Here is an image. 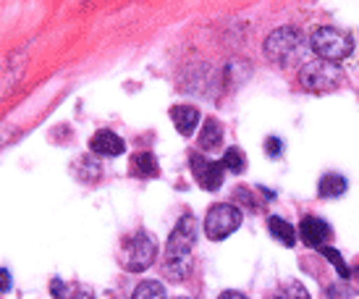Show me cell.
Here are the masks:
<instances>
[{
  "label": "cell",
  "instance_id": "obj_27",
  "mask_svg": "<svg viewBox=\"0 0 359 299\" xmlns=\"http://www.w3.org/2000/svg\"><path fill=\"white\" fill-rule=\"evenodd\" d=\"M276 299H278V297H276Z\"/></svg>",
  "mask_w": 359,
  "mask_h": 299
},
{
  "label": "cell",
  "instance_id": "obj_8",
  "mask_svg": "<svg viewBox=\"0 0 359 299\" xmlns=\"http://www.w3.org/2000/svg\"><path fill=\"white\" fill-rule=\"evenodd\" d=\"M333 237V229H330L328 223L318 215H304L299 220V239L312 249H320L325 247V241Z\"/></svg>",
  "mask_w": 359,
  "mask_h": 299
},
{
  "label": "cell",
  "instance_id": "obj_16",
  "mask_svg": "<svg viewBox=\"0 0 359 299\" xmlns=\"http://www.w3.org/2000/svg\"><path fill=\"white\" fill-rule=\"evenodd\" d=\"M131 299H168V294H165V286L160 281H142L134 289Z\"/></svg>",
  "mask_w": 359,
  "mask_h": 299
},
{
  "label": "cell",
  "instance_id": "obj_26",
  "mask_svg": "<svg viewBox=\"0 0 359 299\" xmlns=\"http://www.w3.org/2000/svg\"><path fill=\"white\" fill-rule=\"evenodd\" d=\"M179 299H189V297H179Z\"/></svg>",
  "mask_w": 359,
  "mask_h": 299
},
{
  "label": "cell",
  "instance_id": "obj_9",
  "mask_svg": "<svg viewBox=\"0 0 359 299\" xmlns=\"http://www.w3.org/2000/svg\"><path fill=\"white\" fill-rule=\"evenodd\" d=\"M90 150L92 155H97V158H118V155H123L126 145H123V140L116 131L102 129L90 140Z\"/></svg>",
  "mask_w": 359,
  "mask_h": 299
},
{
  "label": "cell",
  "instance_id": "obj_14",
  "mask_svg": "<svg viewBox=\"0 0 359 299\" xmlns=\"http://www.w3.org/2000/svg\"><path fill=\"white\" fill-rule=\"evenodd\" d=\"M349 190V184H346V179L341 176V173H325L323 179H320V184H318V192H320V197L323 199H336V197H341L344 192Z\"/></svg>",
  "mask_w": 359,
  "mask_h": 299
},
{
  "label": "cell",
  "instance_id": "obj_18",
  "mask_svg": "<svg viewBox=\"0 0 359 299\" xmlns=\"http://www.w3.org/2000/svg\"><path fill=\"white\" fill-rule=\"evenodd\" d=\"M278 299H312L309 297L307 286L302 284V281H286L283 286L278 289V294H276Z\"/></svg>",
  "mask_w": 359,
  "mask_h": 299
},
{
  "label": "cell",
  "instance_id": "obj_15",
  "mask_svg": "<svg viewBox=\"0 0 359 299\" xmlns=\"http://www.w3.org/2000/svg\"><path fill=\"white\" fill-rule=\"evenodd\" d=\"M220 163H223V168L229 171V173H233V176L247 171V155H244V150L241 147H229Z\"/></svg>",
  "mask_w": 359,
  "mask_h": 299
},
{
  "label": "cell",
  "instance_id": "obj_25",
  "mask_svg": "<svg viewBox=\"0 0 359 299\" xmlns=\"http://www.w3.org/2000/svg\"><path fill=\"white\" fill-rule=\"evenodd\" d=\"M354 276H357V281H359V263H357V268H354Z\"/></svg>",
  "mask_w": 359,
  "mask_h": 299
},
{
  "label": "cell",
  "instance_id": "obj_22",
  "mask_svg": "<svg viewBox=\"0 0 359 299\" xmlns=\"http://www.w3.org/2000/svg\"><path fill=\"white\" fill-rule=\"evenodd\" d=\"M50 291H53V297H55V299H66V294H69V286H66V281L53 279Z\"/></svg>",
  "mask_w": 359,
  "mask_h": 299
},
{
  "label": "cell",
  "instance_id": "obj_1",
  "mask_svg": "<svg viewBox=\"0 0 359 299\" xmlns=\"http://www.w3.org/2000/svg\"><path fill=\"white\" fill-rule=\"evenodd\" d=\"M197 244V220L194 215H181L176 229L170 231L168 247H165V263H163V273L170 276L173 281H184L191 270V249Z\"/></svg>",
  "mask_w": 359,
  "mask_h": 299
},
{
  "label": "cell",
  "instance_id": "obj_2",
  "mask_svg": "<svg viewBox=\"0 0 359 299\" xmlns=\"http://www.w3.org/2000/svg\"><path fill=\"white\" fill-rule=\"evenodd\" d=\"M309 48L320 60L341 63L354 53V37L351 32L339 29V27H318L309 34Z\"/></svg>",
  "mask_w": 359,
  "mask_h": 299
},
{
  "label": "cell",
  "instance_id": "obj_6",
  "mask_svg": "<svg viewBox=\"0 0 359 299\" xmlns=\"http://www.w3.org/2000/svg\"><path fill=\"white\" fill-rule=\"evenodd\" d=\"M158 258V244L147 231H140L137 237H131L123 252V268L129 273H142L147 270Z\"/></svg>",
  "mask_w": 359,
  "mask_h": 299
},
{
  "label": "cell",
  "instance_id": "obj_19",
  "mask_svg": "<svg viewBox=\"0 0 359 299\" xmlns=\"http://www.w3.org/2000/svg\"><path fill=\"white\" fill-rule=\"evenodd\" d=\"M233 197H236V202H244L250 210H262V202L255 197V192H252L250 187H236V190H233ZM236 202H233V205H236Z\"/></svg>",
  "mask_w": 359,
  "mask_h": 299
},
{
  "label": "cell",
  "instance_id": "obj_10",
  "mask_svg": "<svg viewBox=\"0 0 359 299\" xmlns=\"http://www.w3.org/2000/svg\"><path fill=\"white\" fill-rule=\"evenodd\" d=\"M170 121L179 129V134L191 137L197 131V124H200V110L194 108V105H173L170 108Z\"/></svg>",
  "mask_w": 359,
  "mask_h": 299
},
{
  "label": "cell",
  "instance_id": "obj_12",
  "mask_svg": "<svg viewBox=\"0 0 359 299\" xmlns=\"http://www.w3.org/2000/svg\"><path fill=\"white\" fill-rule=\"evenodd\" d=\"M220 142H223V126H220L218 119H205L202 124V131L200 137H197V147L205 150V152H212V150L220 147Z\"/></svg>",
  "mask_w": 359,
  "mask_h": 299
},
{
  "label": "cell",
  "instance_id": "obj_17",
  "mask_svg": "<svg viewBox=\"0 0 359 299\" xmlns=\"http://www.w3.org/2000/svg\"><path fill=\"white\" fill-rule=\"evenodd\" d=\"M320 255H323V258L328 260V263L333 265V268L339 270L341 279H344V281H346V279L351 276L349 265H346V260H344V255H341L339 249H333V247H328V244H325V247H320Z\"/></svg>",
  "mask_w": 359,
  "mask_h": 299
},
{
  "label": "cell",
  "instance_id": "obj_5",
  "mask_svg": "<svg viewBox=\"0 0 359 299\" xmlns=\"http://www.w3.org/2000/svg\"><path fill=\"white\" fill-rule=\"evenodd\" d=\"M299 48H302V34L294 27H280V29L270 32L268 40H265V55L273 63H280V66H286L299 53Z\"/></svg>",
  "mask_w": 359,
  "mask_h": 299
},
{
  "label": "cell",
  "instance_id": "obj_3",
  "mask_svg": "<svg viewBox=\"0 0 359 299\" xmlns=\"http://www.w3.org/2000/svg\"><path fill=\"white\" fill-rule=\"evenodd\" d=\"M299 81L307 92L315 95H328V92L339 90L344 84V71L339 63H330V60H309L304 63L299 71Z\"/></svg>",
  "mask_w": 359,
  "mask_h": 299
},
{
  "label": "cell",
  "instance_id": "obj_21",
  "mask_svg": "<svg viewBox=\"0 0 359 299\" xmlns=\"http://www.w3.org/2000/svg\"><path fill=\"white\" fill-rule=\"evenodd\" d=\"M66 299H95V294H92V289H87V286H74V289H69Z\"/></svg>",
  "mask_w": 359,
  "mask_h": 299
},
{
  "label": "cell",
  "instance_id": "obj_4",
  "mask_svg": "<svg viewBox=\"0 0 359 299\" xmlns=\"http://www.w3.org/2000/svg\"><path fill=\"white\" fill-rule=\"evenodd\" d=\"M239 226H241V208L233 205V202H218L205 215V234L212 241L229 239Z\"/></svg>",
  "mask_w": 359,
  "mask_h": 299
},
{
  "label": "cell",
  "instance_id": "obj_13",
  "mask_svg": "<svg viewBox=\"0 0 359 299\" xmlns=\"http://www.w3.org/2000/svg\"><path fill=\"white\" fill-rule=\"evenodd\" d=\"M268 229H270V234H273V239L280 241L283 247H294V244H297V229H294L286 218H280V215H270Z\"/></svg>",
  "mask_w": 359,
  "mask_h": 299
},
{
  "label": "cell",
  "instance_id": "obj_20",
  "mask_svg": "<svg viewBox=\"0 0 359 299\" xmlns=\"http://www.w3.org/2000/svg\"><path fill=\"white\" fill-rule=\"evenodd\" d=\"M265 152H268V158H280L283 142H280L278 137H268V140H265Z\"/></svg>",
  "mask_w": 359,
  "mask_h": 299
},
{
  "label": "cell",
  "instance_id": "obj_23",
  "mask_svg": "<svg viewBox=\"0 0 359 299\" xmlns=\"http://www.w3.org/2000/svg\"><path fill=\"white\" fill-rule=\"evenodd\" d=\"M11 289V273L6 268H0V294H6Z\"/></svg>",
  "mask_w": 359,
  "mask_h": 299
},
{
  "label": "cell",
  "instance_id": "obj_7",
  "mask_svg": "<svg viewBox=\"0 0 359 299\" xmlns=\"http://www.w3.org/2000/svg\"><path fill=\"white\" fill-rule=\"evenodd\" d=\"M189 168H191V176L197 179V184L205 192H218L223 187L226 168H223V163H218V160H210L205 155H200V152H191Z\"/></svg>",
  "mask_w": 359,
  "mask_h": 299
},
{
  "label": "cell",
  "instance_id": "obj_24",
  "mask_svg": "<svg viewBox=\"0 0 359 299\" xmlns=\"http://www.w3.org/2000/svg\"><path fill=\"white\" fill-rule=\"evenodd\" d=\"M218 299H250V297H244V294H241V291H223V294H220Z\"/></svg>",
  "mask_w": 359,
  "mask_h": 299
},
{
  "label": "cell",
  "instance_id": "obj_11",
  "mask_svg": "<svg viewBox=\"0 0 359 299\" xmlns=\"http://www.w3.org/2000/svg\"><path fill=\"white\" fill-rule=\"evenodd\" d=\"M129 173L134 179H158L160 166L152 152H134L129 158Z\"/></svg>",
  "mask_w": 359,
  "mask_h": 299
}]
</instances>
